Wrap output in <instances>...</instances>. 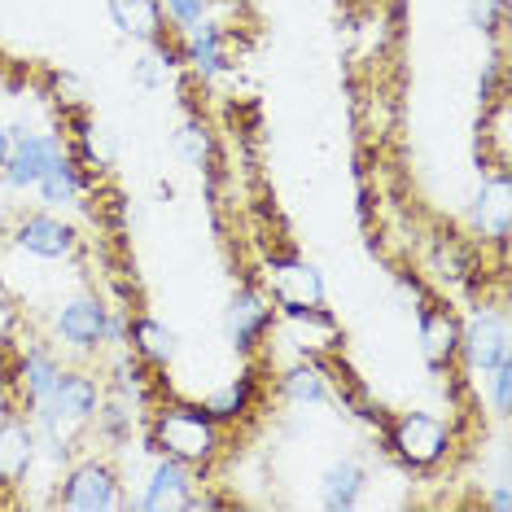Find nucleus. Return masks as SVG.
Returning <instances> with one entry per match:
<instances>
[{"instance_id": "nucleus-23", "label": "nucleus", "mask_w": 512, "mask_h": 512, "mask_svg": "<svg viewBox=\"0 0 512 512\" xmlns=\"http://www.w3.org/2000/svg\"><path fill=\"white\" fill-rule=\"evenodd\" d=\"M491 399H495V412L499 416H508V407H512V359H504V364H495L491 372Z\"/></svg>"}, {"instance_id": "nucleus-8", "label": "nucleus", "mask_w": 512, "mask_h": 512, "mask_svg": "<svg viewBox=\"0 0 512 512\" xmlns=\"http://www.w3.org/2000/svg\"><path fill=\"white\" fill-rule=\"evenodd\" d=\"M193 486H197V482H193L189 464L162 456L154 469H149L145 495H141V504H136V508H145V512H184V508H189Z\"/></svg>"}, {"instance_id": "nucleus-16", "label": "nucleus", "mask_w": 512, "mask_h": 512, "mask_svg": "<svg viewBox=\"0 0 512 512\" xmlns=\"http://www.w3.org/2000/svg\"><path fill=\"white\" fill-rule=\"evenodd\" d=\"M57 377H62V368H57V359L49 351H31L27 359L18 364V386H22V399H27V407L44 403L57 386Z\"/></svg>"}, {"instance_id": "nucleus-25", "label": "nucleus", "mask_w": 512, "mask_h": 512, "mask_svg": "<svg viewBox=\"0 0 512 512\" xmlns=\"http://www.w3.org/2000/svg\"><path fill=\"white\" fill-rule=\"evenodd\" d=\"M469 22L477 31H495L499 27V0H469Z\"/></svg>"}, {"instance_id": "nucleus-19", "label": "nucleus", "mask_w": 512, "mask_h": 512, "mask_svg": "<svg viewBox=\"0 0 512 512\" xmlns=\"http://www.w3.org/2000/svg\"><path fill=\"white\" fill-rule=\"evenodd\" d=\"M281 390L289 403L298 407H316L329 399V377H324V364H316V359H307V364H294L281 377Z\"/></svg>"}, {"instance_id": "nucleus-15", "label": "nucleus", "mask_w": 512, "mask_h": 512, "mask_svg": "<svg viewBox=\"0 0 512 512\" xmlns=\"http://www.w3.org/2000/svg\"><path fill=\"white\" fill-rule=\"evenodd\" d=\"M320 491H324V508L329 512H346L359 504V491H364V469L355 460H337L324 469L320 477Z\"/></svg>"}, {"instance_id": "nucleus-9", "label": "nucleus", "mask_w": 512, "mask_h": 512, "mask_svg": "<svg viewBox=\"0 0 512 512\" xmlns=\"http://www.w3.org/2000/svg\"><path fill=\"white\" fill-rule=\"evenodd\" d=\"M14 241L27 254H36V259H71L75 254V228L71 224H62L57 215H31V219H22L18 232H14Z\"/></svg>"}, {"instance_id": "nucleus-22", "label": "nucleus", "mask_w": 512, "mask_h": 512, "mask_svg": "<svg viewBox=\"0 0 512 512\" xmlns=\"http://www.w3.org/2000/svg\"><path fill=\"white\" fill-rule=\"evenodd\" d=\"M176 154L189 162V167H206L211 162V132H206V123H197L189 119L176 132Z\"/></svg>"}, {"instance_id": "nucleus-3", "label": "nucleus", "mask_w": 512, "mask_h": 512, "mask_svg": "<svg viewBox=\"0 0 512 512\" xmlns=\"http://www.w3.org/2000/svg\"><path fill=\"white\" fill-rule=\"evenodd\" d=\"M460 351L469 359L473 372H491L495 364L512 359V333H508V316L495 307H477L469 324L460 329Z\"/></svg>"}, {"instance_id": "nucleus-18", "label": "nucleus", "mask_w": 512, "mask_h": 512, "mask_svg": "<svg viewBox=\"0 0 512 512\" xmlns=\"http://www.w3.org/2000/svg\"><path fill=\"white\" fill-rule=\"evenodd\" d=\"M250 399H254V372H241V377H237V381H228L224 390L206 394L202 412L211 416L215 425H224V421H241V416L250 412Z\"/></svg>"}, {"instance_id": "nucleus-11", "label": "nucleus", "mask_w": 512, "mask_h": 512, "mask_svg": "<svg viewBox=\"0 0 512 512\" xmlns=\"http://www.w3.org/2000/svg\"><path fill=\"white\" fill-rule=\"evenodd\" d=\"M421 355L429 368H447L460 355V324L451 311H442V307L421 311Z\"/></svg>"}, {"instance_id": "nucleus-21", "label": "nucleus", "mask_w": 512, "mask_h": 512, "mask_svg": "<svg viewBox=\"0 0 512 512\" xmlns=\"http://www.w3.org/2000/svg\"><path fill=\"white\" fill-rule=\"evenodd\" d=\"M36 189H40V197L49 206H71L75 197H79V171H75V162L62 154L49 171H44V180L36 184Z\"/></svg>"}, {"instance_id": "nucleus-6", "label": "nucleus", "mask_w": 512, "mask_h": 512, "mask_svg": "<svg viewBox=\"0 0 512 512\" xmlns=\"http://www.w3.org/2000/svg\"><path fill=\"white\" fill-rule=\"evenodd\" d=\"M267 281H272V298L281 302L285 311L324 307V281H320V272L311 263L276 259V263H267Z\"/></svg>"}, {"instance_id": "nucleus-1", "label": "nucleus", "mask_w": 512, "mask_h": 512, "mask_svg": "<svg viewBox=\"0 0 512 512\" xmlns=\"http://www.w3.org/2000/svg\"><path fill=\"white\" fill-rule=\"evenodd\" d=\"M154 447L180 464H211L219 456V425L202 407H162L154 416Z\"/></svg>"}, {"instance_id": "nucleus-17", "label": "nucleus", "mask_w": 512, "mask_h": 512, "mask_svg": "<svg viewBox=\"0 0 512 512\" xmlns=\"http://www.w3.org/2000/svg\"><path fill=\"white\" fill-rule=\"evenodd\" d=\"M189 31V62H193V71L197 75H219L224 71V31L215 27V22H193V27H184Z\"/></svg>"}, {"instance_id": "nucleus-20", "label": "nucleus", "mask_w": 512, "mask_h": 512, "mask_svg": "<svg viewBox=\"0 0 512 512\" xmlns=\"http://www.w3.org/2000/svg\"><path fill=\"white\" fill-rule=\"evenodd\" d=\"M132 346H136V355H141L145 364H158V368H167L171 359H176V351H180L176 333H171L167 324H158V320H136L132 324Z\"/></svg>"}, {"instance_id": "nucleus-24", "label": "nucleus", "mask_w": 512, "mask_h": 512, "mask_svg": "<svg viewBox=\"0 0 512 512\" xmlns=\"http://www.w3.org/2000/svg\"><path fill=\"white\" fill-rule=\"evenodd\" d=\"M206 5L211 0H167V18L180 22V27H193V22L206 18Z\"/></svg>"}, {"instance_id": "nucleus-4", "label": "nucleus", "mask_w": 512, "mask_h": 512, "mask_svg": "<svg viewBox=\"0 0 512 512\" xmlns=\"http://www.w3.org/2000/svg\"><path fill=\"white\" fill-rule=\"evenodd\" d=\"M62 508L71 512H114L123 508V495H119V477H114L110 464H79V469H71V477H66L62 486Z\"/></svg>"}, {"instance_id": "nucleus-12", "label": "nucleus", "mask_w": 512, "mask_h": 512, "mask_svg": "<svg viewBox=\"0 0 512 512\" xmlns=\"http://www.w3.org/2000/svg\"><path fill=\"white\" fill-rule=\"evenodd\" d=\"M110 18L123 36L141 44H158L167 36V14H162L158 0H110Z\"/></svg>"}, {"instance_id": "nucleus-14", "label": "nucleus", "mask_w": 512, "mask_h": 512, "mask_svg": "<svg viewBox=\"0 0 512 512\" xmlns=\"http://www.w3.org/2000/svg\"><path fill=\"white\" fill-rule=\"evenodd\" d=\"M477 228H482V237H491L499 250L508 246V171H499L495 180L482 184V197H477Z\"/></svg>"}, {"instance_id": "nucleus-7", "label": "nucleus", "mask_w": 512, "mask_h": 512, "mask_svg": "<svg viewBox=\"0 0 512 512\" xmlns=\"http://www.w3.org/2000/svg\"><path fill=\"white\" fill-rule=\"evenodd\" d=\"M53 329L71 351H97V346L106 342V307H101V298L79 294L71 302H62Z\"/></svg>"}, {"instance_id": "nucleus-13", "label": "nucleus", "mask_w": 512, "mask_h": 512, "mask_svg": "<svg viewBox=\"0 0 512 512\" xmlns=\"http://www.w3.org/2000/svg\"><path fill=\"white\" fill-rule=\"evenodd\" d=\"M36 464V429L22 421L0 425V486H18Z\"/></svg>"}, {"instance_id": "nucleus-27", "label": "nucleus", "mask_w": 512, "mask_h": 512, "mask_svg": "<svg viewBox=\"0 0 512 512\" xmlns=\"http://www.w3.org/2000/svg\"><path fill=\"white\" fill-rule=\"evenodd\" d=\"M491 508H495V512H508V508H512V499H508V482H499V491L491 495Z\"/></svg>"}, {"instance_id": "nucleus-26", "label": "nucleus", "mask_w": 512, "mask_h": 512, "mask_svg": "<svg viewBox=\"0 0 512 512\" xmlns=\"http://www.w3.org/2000/svg\"><path fill=\"white\" fill-rule=\"evenodd\" d=\"M9 149H14V136H9L5 123H0V171H5V162H9Z\"/></svg>"}, {"instance_id": "nucleus-10", "label": "nucleus", "mask_w": 512, "mask_h": 512, "mask_svg": "<svg viewBox=\"0 0 512 512\" xmlns=\"http://www.w3.org/2000/svg\"><path fill=\"white\" fill-rule=\"evenodd\" d=\"M224 329H228V342L237 346V351H250V346L272 329V307H267V298L259 289H237V298L228 302Z\"/></svg>"}, {"instance_id": "nucleus-5", "label": "nucleus", "mask_w": 512, "mask_h": 512, "mask_svg": "<svg viewBox=\"0 0 512 512\" xmlns=\"http://www.w3.org/2000/svg\"><path fill=\"white\" fill-rule=\"evenodd\" d=\"M62 154H66V149H62L57 136H40V132L18 136L14 149H9V162H5L9 189H36V184L44 180V171H49Z\"/></svg>"}, {"instance_id": "nucleus-2", "label": "nucleus", "mask_w": 512, "mask_h": 512, "mask_svg": "<svg viewBox=\"0 0 512 512\" xmlns=\"http://www.w3.org/2000/svg\"><path fill=\"white\" fill-rule=\"evenodd\" d=\"M390 447H394V456L403 464H412V469H434L451 451V429L429 412H407L390 429Z\"/></svg>"}]
</instances>
